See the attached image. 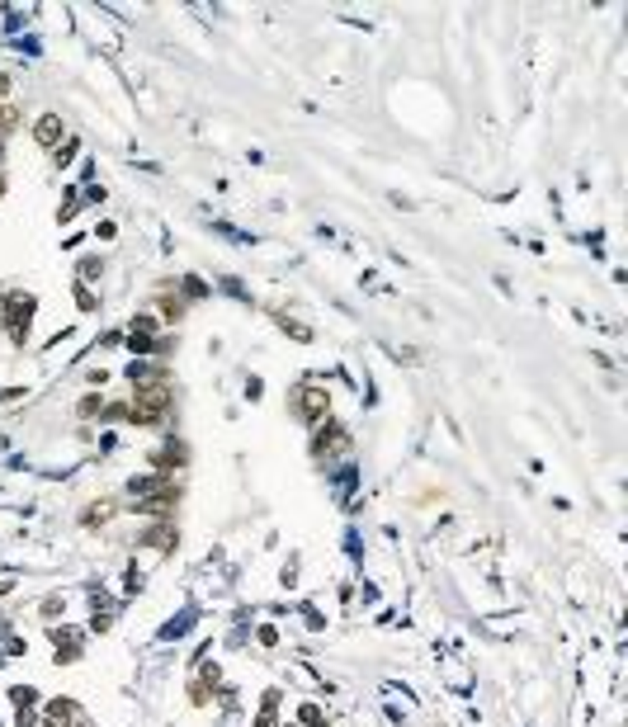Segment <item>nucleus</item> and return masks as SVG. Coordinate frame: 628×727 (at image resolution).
Wrapping results in <instances>:
<instances>
[{"instance_id": "1", "label": "nucleus", "mask_w": 628, "mask_h": 727, "mask_svg": "<svg viewBox=\"0 0 628 727\" xmlns=\"http://www.w3.org/2000/svg\"><path fill=\"white\" fill-rule=\"evenodd\" d=\"M166 406H171V387H166V383H142L137 397H133V421H137V425H152V421L166 416Z\"/></svg>"}, {"instance_id": "2", "label": "nucleus", "mask_w": 628, "mask_h": 727, "mask_svg": "<svg viewBox=\"0 0 628 727\" xmlns=\"http://www.w3.org/2000/svg\"><path fill=\"white\" fill-rule=\"evenodd\" d=\"M33 307H38V302H33L29 293H15V298L5 302V312H10V316H5V326H10V335H15V340H24V335H29Z\"/></svg>"}, {"instance_id": "3", "label": "nucleus", "mask_w": 628, "mask_h": 727, "mask_svg": "<svg viewBox=\"0 0 628 727\" xmlns=\"http://www.w3.org/2000/svg\"><path fill=\"white\" fill-rule=\"evenodd\" d=\"M293 411L307 416V421L326 416V392H321V387H298V397H293Z\"/></svg>"}, {"instance_id": "4", "label": "nucleus", "mask_w": 628, "mask_h": 727, "mask_svg": "<svg viewBox=\"0 0 628 727\" xmlns=\"http://www.w3.org/2000/svg\"><path fill=\"white\" fill-rule=\"evenodd\" d=\"M33 137H38L43 147H57V142H62V118H57V113H43V118L33 123Z\"/></svg>"}, {"instance_id": "5", "label": "nucleus", "mask_w": 628, "mask_h": 727, "mask_svg": "<svg viewBox=\"0 0 628 727\" xmlns=\"http://www.w3.org/2000/svg\"><path fill=\"white\" fill-rule=\"evenodd\" d=\"M43 718H47V727H71V723H76V704L57 699V704H47V709H43Z\"/></svg>"}, {"instance_id": "6", "label": "nucleus", "mask_w": 628, "mask_h": 727, "mask_svg": "<svg viewBox=\"0 0 628 727\" xmlns=\"http://www.w3.org/2000/svg\"><path fill=\"white\" fill-rule=\"evenodd\" d=\"M345 435H340V425H321V435H316V454H326V449H345Z\"/></svg>"}, {"instance_id": "7", "label": "nucleus", "mask_w": 628, "mask_h": 727, "mask_svg": "<svg viewBox=\"0 0 628 727\" xmlns=\"http://www.w3.org/2000/svg\"><path fill=\"white\" fill-rule=\"evenodd\" d=\"M15 123H19V113L10 109V104H5V109H0V142L10 137V128H15Z\"/></svg>"}, {"instance_id": "8", "label": "nucleus", "mask_w": 628, "mask_h": 727, "mask_svg": "<svg viewBox=\"0 0 628 727\" xmlns=\"http://www.w3.org/2000/svg\"><path fill=\"white\" fill-rule=\"evenodd\" d=\"M0 194H5V180H0Z\"/></svg>"}, {"instance_id": "9", "label": "nucleus", "mask_w": 628, "mask_h": 727, "mask_svg": "<svg viewBox=\"0 0 628 727\" xmlns=\"http://www.w3.org/2000/svg\"><path fill=\"white\" fill-rule=\"evenodd\" d=\"M0 312H5V307H0ZM0 321H5V316H0Z\"/></svg>"}]
</instances>
